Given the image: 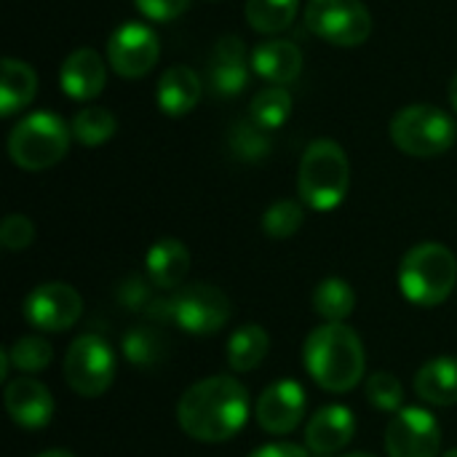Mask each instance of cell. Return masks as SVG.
Masks as SVG:
<instances>
[{
  "instance_id": "cell-27",
  "label": "cell",
  "mask_w": 457,
  "mask_h": 457,
  "mask_svg": "<svg viewBox=\"0 0 457 457\" xmlns=\"http://www.w3.org/2000/svg\"><path fill=\"white\" fill-rule=\"evenodd\" d=\"M228 147L241 163H260L270 153V137L252 118H241L228 131Z\"/></svg>"
},
{
  "instance_id": "cell-19",
  "label": "cell",
  "mask_w": 457,
  "mask_h": 457,
  "mask_svg": "<svg viewBox=\"0 0 457 457\" xmlns=\"http://www.w3.org/2000/svg\"><path fill=\"white\" fill-rule=\"evenodd\" d=\"M252 70L270 86H287L303 72V51L292 40H262L252 51Z\"/></svg>"
},
{
  "instance_id": "cell-25",
  "label": "cell",
  "mask_w": 457,
  "mask_h": 457,
  "mask_svg": "<svg viewBox=\"0 0 457 457\" xmlns=\"http://www.w3.org/2000/svg\"><path fill=\"white\" fill-rule=\"evenodd\" d=\"M120 351H123L126 361H131L134 367H139V370H153V367H158V364L166 359L169 343H166V337H163L158 329L139 324V327H134V329H129V332L123 335Z\"/></svg>"
},
{
  "instance_id": "cell-13",
  "label": "cell",
  "mask_w": 457,
  "mask_h": 457,
  "mask_svg": "<svg viewBox=\"0 0 457 457\" xmlns=\"http://www.w3.org/2000/svg\"><path fill=\"white\" fill-rule=\"evenodd\" d=\"M254 418L265 434H292L305 418V388L297 380H278L268 386L254 404Z\"/></svg>"
},
{
  "instance_id": "cell-24",
  "label": "cell",
  "mask_w": 457,
  "mask_h": 457,
  "mask_svg": "<svg viewBox=\"0 0 457 457\" xmlns=\"http://www.w3.org/2000/svg\"><path fill=\"white\" fill-rule=\"evenodd\" d=\"M313 311L327 324H345V319L356 311V292L345 278H324L313 289Z\"/></svg>"
},
{
  "instance_id": "cell-9",
  "label": "cell",
  "mask_w": 457,
  "mask_h": 457,
  "mask_svg": "<svg viewBox=\"0 0 457 457\" xmlns=\"http://www.w3.org/2000/svg\"><path fill=\"white\" fill-rule=\"evenodd\" d=\"M230 313V300L212 284H187L171 292V324L187 335H217L228 327Z\"/></svg>"
},
{
  "instance_id": "cell-14",
  "label": "cell",
  "mask_w": 457,
  "mask_h": 457,
  "mask_svg": "<svg viewBox=\"0 0 457 457\" xmlns=\"http://www.w3.org/2000/svg\"><path fill=\"white\" fill-rule=\"evenodd\" d=\"M249 64L252 56H246V46L238 35L220 37L209 56V70H206V83L212 94L217 96L241 94L249 83Z\"/></svg>"
},
{
  "instance_id": "cell-10",
  "label": "cell",
  "mask_w": 457,
  "mask_h": 457,
  "mask_svg": "<svg viewBox=\"0 0 457 457\" xmlns=\"http://www.w3.org/2000/svg\"><path fill=\"white\" fill-rule=\"evenodd\" d=\"M442 428L423 407H404L386 426L388 457H439Z\"/></svg>"
},
{
  "instance_id": "cell-26",
  "label": "cell",
  "mask_w": 457,
  "mask_h": 457,
  "mask_svg": "<svg viewBox=\"0 0 457 457\" xmlns=\"http://www.w3.org/2000/svg\"><path fill=\"white\" fill-rule=\"evenodd\" d=\"M292 115V94L287 86H265L249 104V118L265 131L281 129Z\"/></svg>"
},
{
  "instance_id": "cell-35",
  "label": "cell",
  "mask_w": 457,
  "mask_h": 457,
  "mask_svg": "<svg viewBox=\"0 0 457 457\" xmlns=\"http://www.w3.org/2000/svg\"><path fill=\"white\" fill-rule=\"evenodd\" d=\"M134 5L153 21H174L190 8V0H134Z\"/></svg>"
},
{
  "instance_id": "cell-4",
  "label": "cell",
  "mask_w": 457,
  "mask_h": 457,
  "mask_svg": "<svg viewBox=\"0 0 457 457\" xmlns=\"http://www.w3.org/2000/svg\"><path fill=\"white\" fill-rule=\"evenodd\" d=\"M457 284L455 254L436 241L412 246L399 265V289L418 308L442 305Z\"/></svg>"
},
{
  "instance_id": "cell-39",
  "label": "cell",
  "mask_w": 457,
  "mask_h": 457,
  "mask_svg": "<svg viewBox=\"0 0 457 457\" xmlns=\"http://www.w3.org/2000/svg\"><path fill=\"white\" fill-rule=\"evenodd\" d=\"M343 457H375V455H370V453H353V455H343Z\"/></svg>"
},
{
  "instance_id": "cell-6",
  "label": "cell",
  "mask_w": 457,
  "mask_h": 457,
  "mask_svg": "<svg viewBox=\"0 0 457 457\" xmlns=\"http://www.w3.org/2000/svg\"><path fill=\"white\" fill-rule=\"evenodd\" d=\"M455 120L434 104H410L391 120L394 145L412 158H436L455 145Z\"/></svg>"
},
{
  "instance_id": "cell-2",
  "label": "cell",
  "mask_w": 457,
  "mask_h": 457,
  "mask_svg": "<svg viewBox=\"0 0 457 457\" xmlns=\"http://www.w3.org/2000/svg\"><path fill=\"white\" fill-rule=\"evenodd\" d=\"M303 364L319 388L329 394H348L364 380V343L348 324H324L308 335Z\"/></svg>"
},
{
  "instance_id": "cell-23",
  "label": "cell",
  "mask_w": 457,
  "mask_h": 457,
  "mask_svg": "<svg viewBox=\"0 0 457 457\" xmlns=\"http://www.w3.org/2000/svg\"><path fill=\"white\" fill-rule=\"evenodd\" d=\"M270 351V337L260 324L238 327L228 340V367L233 372H252L257 370Z\"/></svg>"
},
{
  "instance_id": "cell-17",
  "label": "cell",
  "mask_w": 457,
  "mask_h": 457,
  "mask_svg": "<svg viewBox=\"0 0 457 457\" xmlns=\"http://www.w3.org/2000/svg\"><path fill=\"white\" fill-rule=\"evenodd\" d=\"M104 83H107V67L94 48H78L62 62L59 86L67 96L78 102H88L102 94Z\"/></svg>"
},
{
  "instance_id": "cell-20",
  "label": "cell",
  "mask_w": 457,
  "mask_h": 457,
  "mask_svg": "<svg viewBox=\"0 0 457 457\" xmlns=\"http://www.w3.org/2000/svg\"><path fill=\"white\" fill-rule=\"evenodd\" d=\"M201 91H204V83L198 72L187 64H174L161 75L155 99L163 115L179 118V115H187L198 104Z\"/></svg>"
},
{
  "instance_id": "cell-29",
  "label": "cell",
  "mask_w": 457,
  "mask_h": 457,
  "mask_svg": "<svg viewBox=\"0 0 457 457\" xmlns=\"http://www.w3.org/2000/svg\"><path fill=\"white\" fill-rule=\"evenodd\" d=\"M72 137L86 145V147H99L104 145L107 139H112L118 123H115V115L107 110V107H96V104H88L83 110H78V115L72 118Z\"/></svg>"
},
{
  "instance_id": "cell-21",
  "label": "cell",
  "mask_w": 457,
  "mask_h": 457,
  "mask_svg": "<svg viewBox=\"0 0 457 457\" xmlns=\"http://www.w3.org/2000/svg\"><path fill=\"white\" fill-rule=\"evenodd\" d=\"M415 394L434 407L457 404V359L439 356L423 364L415 375Z\"/></svg>"
},
{
  "instance_id": "cell-3",
  "label": "cell",
  "mask_w": 457,
  "mask_h": 457,
  "mask_svg": "<svg viewBox=\"0 0 457 457\" xmlns=\"http://www.w3.org/2000/svg\"><path fill=\"white\" fill-rule=\"evenodd\" d=\"M351 185V163L335 139H316L305 147L297 171L300 201L313 212L337 209Z\"/></svg>"
},
{
  "instance_id": "cell-33",
  "label": "cell",
  "mask_w": 457,
  "mask_h": 457,
  "mask_svg": "<svg viewBox=\"0 0 457 457\" xmlns=\"http://www.w3.org/2000/svg\"><path fill=\"white\" fill-rule=\"evenodd\" d=\"M115 300L120 308L126 311H134V313H145L150 308V303L155 300L153 295V284L150 278H142V276H129L118 284L115 289Z\"/></svg>"
},
{
  "instance_id": "cell-18",
  "label": "cell",
  "mask_w": 457,
  "mask_h": 457,
  "mask_svg": "<svg viewBox=\"0 0 457 457\" xmlns=\"http://www.w3.org/2000/svg\"><path fill=\"white\" fill-rule=\"evenodd\" d=\"M145 273L155 289L177 292L190 273V252L179 238H161L145 254Z\"/></svg>"
},
{
  "instance_id": "cell-11",
  "label": "cell",
  "mask_w": 457,
  "mask_h": 457,
  "mask_svg": "<svg viewBox=\"0 0 457 457\" xmlns=\"http://www.w3.org/2000/svg\"><path fill=\"white\" fill-rule=\"evenodd\" d=\"M24 319L40 332H67L83 313V300L75 287L64 281H48L35 287L24 300Z\"/></svg>"
},
{
  "instance_id": "cell-15",
  "label": "cell",
  "mask_w": 457,
  "mask_h": 457,
  "mask_svg": "<svg viewBox=\"0 0 457 457\" xmlns=\"http://www.w3.org/2000/svg\"><path fill=\"white\" fill-rule=\"evenodd\" d=\"M356 436V418L343 404L321 407L305 426V447L316 457H335Z\"/></svg>"
},
{
  "instance_id": "cell-38",
  "label": "cell",
  "mask_w": 457,
  "mask_h": 457,
  "mask_svg": "<svg viewBox=\"0 0 457 457\" xmlns=\"http://www.w3.org/2000/svg\"><path fill=\"white\" fill-rule=\"evenodd\" d=\"M35 457H75L70 450H46V453H40V455Z\"/></svg>"
},
{
  "instance_id": "cell-16",
  "label": "cell",
  "mask_w": 457,
  "mask_h": 457,
  "mask_svg": "<svg viewBox=\"0 0 457 457\" xmlns=\"http://www.w3.org/2000/svg\"><path fill=\"white\" fill-rule=\"evenodd\" d=\"M5 412L8 418L27 428V431H37L46 428L54 418V396L51 391L35 380V378H16L5 386Z\"/></svg>"
},
{
  "instance_id": "cell-37",
  "label": "cell",
  "mask_w": 457,
  "mask_h": 457,
  "mask_svg": "<svg viewBox=\"0 0 457 457\" xmlns=\"http://www.w3.org/2000/svg\"><path fill=\"white\" fill-rule=\"evenodd\" d=\"M447 94H450V102H453V107H455V112H457V72L453 75V80H450V88H447Z\"/></svg>"
},
{
  "instance_id": "cell-31",
  "label": "cell",
  "mask_w": 457,
  "mask_h": 457,
  "mask_svg": "<svg viewBox=\"0 0 457 457\" xmlns=\"http://www.w3.org/2000/svg\"><path fill=\"white\" fill-rule=\"evenodd\" d=\"M8 356H11V367L16 372H40L51 364L54 359V351H51V343L37 337V335H27V337H19L11 348H8Z\"/></svg>"
},
{
  "instance_id": "cell-7",
  "label": "cell",
  "mask_w": 457,
  "mask_h": 457,
  "mask_svg": "<svg viewBox=\"0 0 457 457\" xmlns=\"http://www.w3.org/2000/svg\"><path fill=\"white\" fill-rule=\"evenodd\" d=\"M303 19L329 46L353 48L372 35V13L361 0H308Z\"/></svg>"
},
{
  "instance_id": "cell-40",
  "label": "cell",
  "mask_w": 457,
  "mask_h": 457,
  "mask_svg": "<svg viewBox=\"0 0 457 457\" xmlns=\"http://www.w3.org/2000/svg\"><path fill=\"white\" fill-rule=\"evenodd\" d=\"M445 457H457V450H450V453H447Z\"/></svg>"
},
{
  "instance_id": "cell-30",
  "label": "cell",
  "mask_w": 457,
  "mask_h": 457,
  "mask_svg": "<svg viewBox=\"0 0 457 457\" xmlns=\"http://www.w3.org/2000/svg\"><path fill=\"white\" fill-rule=\"evenodd\" d=\"M305 222V212L300 201L292 198H281L276 204L268 206V212L262 214V230L265 236L281 241V238H292Z\"/></svg>"
},
{
  "instance_id": "cell-36",
  "label": "cell",
  "mask_w": 457,
  "mask_h": 457,
  "mask_svg": "<svg viewBox=\"0 0 457 457\" xmlns=\"http://www.w3.org/2000/svg\"><path fill=\"white\" fill-rule=\"evenodd\" d=\"M249 457H311L308 447L292 445V442H276V445H265L260 450H254Z\"/></svg>"
},
{
  "instance_id": "cell-5",
  "label": "cell",
  "mask_w": 457,
  "mask_h": 457,
  "mask_svg": "<svg viewBox=\"0 0 457 457\" xmlns=\"http://www.w3.org/2000/svg\"><path fill=\"white\" fill-rule=\"evenodd\" d=\"M70 150V129L54 112H32L21 118L8 137V155L24 171H46Z\"/></svg>"
},
{
  "instance_id": "cell-22",
  "label": "cell",
  "mask_w": 457,
  "mask_h": 457,
  "mask_svg": "<svg viewBox=\"0 0 457 457\" xmlns=\"http://www.w3.org/2000/svg\"><path fill=\"white\" fill-rule=\"evenodd\" d=\"M37 94V75L35 70L21 62V59H3V72H0V115L11 118L21 112L27 104H32Z\"/></svg>"
},
{
  "instance_id": "cell-8",
  "label": "cell",
  "mask_w": 457,
  "mask_h": 457,
  "mask_svg": "<svg viewBox=\"0 0 457 457\" xmlns=\"http://www.w3.org/2000/svg\"><path fill=\"white\" fill-rule=\"evenodd\" d=\"M115 353L99 335H80L64 353V383L83 399H96L115 380Z\"/></svg>"
},
{
  "instance_id": "cell-28",
  "label": "cell",
  "mask_w": 457,
  "mask_h": 457,
  "mask_svg": "<svg viewBox=\"0 0 457 457\" xmlns=\"http://www.w3.org/2000/svg\"><path fill=\"white\" fill-rule=\"evenodd\" d=\"M297 16V0H246V21L254 32H284Z\"/></svg>"
},
{
  "instance_id": "cell-12",
  "label": "cell",
  "mask_w": 457,
  "mask_h": 457,
  "mask_svg": "<svg viewBox=\"0 0 457 457\" xmlns=\"http://www.w3.org/2000/svg\"><path fill=\"white\" fill-rule=\"evenodd\" d=\"M161 56L155 32L147 24H120L107 40V62L120 78H145Z\"/></svg>"
},
{
  "instance_id": "cell-34",
  "label": "cell",
  "mask_w": 457,
  "mask_h": 457,
  "mask_svg": "<svg viewBox=\"0 0 457 457\" xmlns=\"http://www.w3.org/2000/svg\"><path fill=\"white\" fill-rule=\"evenodd\" d=\"M35 241V225L24 214H8L0 225V244L8 252H24Z\"/></svg>"
},
{
  "instance_id": "cell-32",
  "label": "cell",
  "mask_w": 457,
  "mask_h": 457,
  "mask_svg": "<svg viewBox=\"0 0 457 457\" xmlns=\"http://www.w3.org/2000/svg\"><path fill=\"white\" fill-rule=\"evenodd\" d=\"M367 399L375 410L396 415L399 410H404V388L399 383V378L394 372H375L367 378Z\"/></svg>"
},
{
  "instance_id": "cell-1",
  "label": "cell",
  "mask_w": 457,
  "mask_h": 457,
  "mask_svg": "<svg viewBox=\"0 0 457 457\" xmlns=\"http://www.w3.org/2000/svg\"><path fill=\"white\" fill-rule=\"evenodd\" d=\"M249 391L230 375H214L190 386L179 404V428L204 445L230 442L249 420Z\"/></svg>"
}]
</instances>
